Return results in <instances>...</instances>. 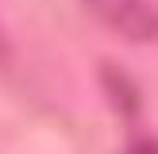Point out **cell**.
<instances>
[{"label": "cell", "mask_w": 158, "mask_h": 154, "mask_svg": "<svg viewBox=\"0 0 158 154\" xmlns=\"http://www.w3.org/2000/svg\"><path fill=\"white\" fill-rule=\"evenodd\" d=\"M85 4L123 38H135V43L158 38V4L151 0H85Z\"/></svg>", "instance_id": "6da1fadb"}, {"label": "cell", "mask_w": 158, "mask_h": 154, "mask_svg": "<svg viewBox=\"0 0 158 154\" xmlns=\"http://www.w3.org/2000/svg\"><path fill=\"white\" fill-rule=\"evenodd\" d=\"M100 77H104V89L112 92V100H116L120 112H139V92H135V85H131L116 66H104Z\"/></svg>", "instance_id": "7a4b0ae2"}, {"label": "cell", "mask_w": 158, "mask_h": 154, "mask_svg": "<svg viewBox=\"0 0 158 154\" xmlns=\"http://www.w3.org/2000/svg\"><path fill=\"white\" fill-rule=\"evenodd\" d=\"M127 154H158V139H139L127 146Z\"/></svg>", "instance_id": "3957f363"}, {"label": "cell", "mask_w": 158, "mask_h": 154, "mask_svg": "<svg viewBox=\"0 0 158 154\" xmlns=\"http://www.w3.org/2000/svg\"><path fill=\"white\" fill-rule=\"evenodd\" d=\"M8 62H12V46H8V35L0 31V69H4Z\"/></svg>", "instance_id": "277c9868"}]
</instances>
